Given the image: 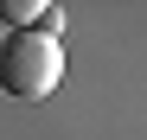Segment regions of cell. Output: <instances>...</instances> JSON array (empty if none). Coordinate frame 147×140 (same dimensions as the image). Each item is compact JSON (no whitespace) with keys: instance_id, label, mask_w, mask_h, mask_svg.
I'll return each mask as SVG.
<instances>
[{"instance_id":"6da1fadb","label":"cell","mask_w":147,"mask_h":140,"mask_svg":"<svg viewBox=\"0 0 147 140\" xmlns=\"http://www.w3.org/2000/svg\"><path fill=\"white\" fill-rule=\"evenodd\" d=\"M64 77V51H58V38H45V32H13L7 45H0V89L19 102H38V96H51Z\"/></svg>"}]
</instances>
